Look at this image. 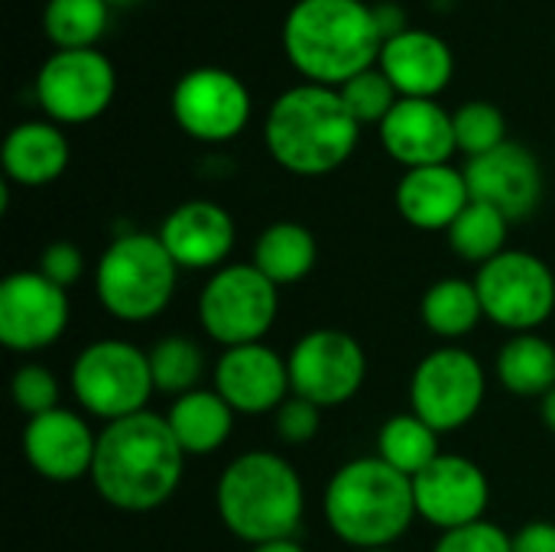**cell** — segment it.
Returning a JSON list of instances; mask_svg holds the SVG:
<instances>
[{"instance_id": "obj_26", "label": "cell", "mask_w": 555, "mask_h": 552, "mask_svg": "<svg viewBox=\"0 0 555 552\" xmlns=\"http://www.w3.org/2000/svg\"><path fill=\"white\" fill-rule=\"evenodd\" d=\"M498 381L514 397L543 400L555 387V345L537 332L514 335L498 355Z\"/></svg>"}, {"instance_id": "obj_20", "label": "cell", "mask_w": 555, "mask_h": 552, "mask_svg": "<svg viewBox=\"0 0 555 552\" xmlns=\"http://www.w3.org/2000/svg\"><path fill=\"white\" fill-rule=\"evenodd\" d=\"M234 218L208 198L176 205L159 228V241L179 270H221L234 251Z\"/></svg>"}, {"instance_id": "obj_38", "label": "cell", "mask_w": 555, "mask_h": 552, "mask_svg": "<svg viewBox=\"0 0 555 552\" xmlns=\"http://www.w3.org/2000/svg\"><path fill=\"white\" fill-rule=\"evenodd\" d=\"M511 540H514V552H555V524L530 521Z\"/></svg>"}, {"instance_id": "obj_37", "label": "cell", "mask_w": 555, "mask_h": 552, "mask_svg": "<svg viewBox=\"0 0 555 552\" xmlns=\"http://www.w3.org/2000/svg\"><path fill=\"white\" fill-rule=\"evenodd\" d=\"M39 273L46 280H52L55 286L68 290L81 280L85 273V254L78 251V244L72 241H52L49 247H42L39 254Z\"/></svg>"}, {"instance_id": "obj_42", "label": "cell", "mask_w": 555, "mask_h": 552, "mask_svg": "<svg viewBox=\"0 0 555 552\" xmlns=\"http://www.w3.org/2000/svg\"><path fill=\"white\" fill-rule=\"evenodd\" d=\"M364 552H393V550H390V547H387V550H364Z\"/></svg>"}, {"instance_id": "obj_7", "label": "cell", "mask_w": 555, "mask_h": 552, "mask_svg": "<svg viewBox=\"0 0 555 552\" xmlns=\"http://www.w3.org/2000/svg\"><path fill=\"white\" fill-rule=\"evenodd\" d=\"M280 312V286L254 264H224L198 296V322L221 348L257 345L273 329Z\"/></svg>"}, {"instance_id": "obj_29", "label": "cell", "mask_w": 555, "mask_h": 552, "mask_svg": "<svg viewBox=\"0 0 555 552\" xmlns=\"http://www.w3.org/2000/svg\"><path fill=\"white\" fill-rule=\"evenodd\" d=\"M507 231H511V221L498 208H491L485 202H468V208L449 228V247L462 260L485 267L488 260L504 254Z\"/></svg>"}, {"instance_id": "obj_27", "label": "cell", "mask_w": 555, "mask_h": 552, "mask_svg": "<svg viewBox=\"0 0 555 552\" xmlns=\"http://www.w3.org/2000/svg\"><path fill=\"white\" fill-rule=\"evenodd\" d=\"M420 312L426 329L439 338H465L485 319V306L475 280H462V277L436 280L426 290Z\"/></svg>"}, {"instance_id": "obj_14", "label": "cell", "mask_w": 555, "mask_h": 552, "mask_svg": "<svg viewBox=\"0 0 555 552\" xmlns=\"http://www.w3.org/2000/svg\"><path fill=\"white\" fill-rule=\"evenodd\" d=\"M176 124L202 143L234 140L250 120V94L224 68H192L172 88Z\"/></svg>"}, {"instance_id": "obj_22", "label": "cell", "mask_w": 555, "mask_h": 552, "mask_svg": "<svg viewBox=\"0 0 555 552\" xmlns=\"http://www.w3.org/2000/svg\"><path fill=\"white\" fill-rule=\"evenodd\" d=\"M468 202L472 192L465 172L449 163L406 169L397 185V208L420 231H449Z\"/></svg>"}, {"instance_id": "obj_11", "label": "cell", "mask_w": 555, "mask_h": 552, "mask_svg": "<svg viewBox=\"0 0 555 552\" xmlns=\"http://www.w3.org/2000/svg\"><path fill=\"white\" fill-rule=\"evenodd\" d=\"M289 387L315 407H341L358 397L367 377V355L361 342L341 329L306 332L289 358Z\"/></svg>"}, {"instance_id": "obj_23", "label": "cell", "mask_w": 555, "mask_h": 552, "mask_svg": "<svg viewBox=\"0 0 555 552\" xmlns=\"http://www.w3.org/2000/svg\"><path fill=\"white\" fill-rule=\"evenodd\" d=\"M3 176L16 185H49L68 166V140L49 120L16 124L0 150Z\"/></svg>"}, {"instance_id": "obj_33", "label": "cell", "mask_w": 555, "mask_h": 552, "mask_svg": "<svg viewBox=\"0 0 555 552\" xmlns=\"http://www.w3.org/2000/svg\"><path fill=\"white\" fill-rule=\"evenodd\" d=\"M341 98L348 104V111L354 114V120L364 127V124H384V117L393 111V104L400 101L397 88L390 85V78L380 72V68H367L361 75H354L351 81H345L341 88Z\"/></svg>"}, {"instance_id": "obj_36", "label": "cell", "mask_w": 555, "mask_h": 552, "mask_svg": "<svg viewBox=\"0 0 555 552\" xmlns=\"http://www.w3.org/2000/svg\"><path fill=\"white\" fill-rule=\"evenodd\" d=\"M433 552H514V540L498 524L478 521L459 530H446Z\"/></svg>"}, {"instance_id": "obj_3", "label": "cell", "mask_w": 555, "mask_h": 552, "mask_svg": "<svg viewBox=\"0 0 555 552\" xmlns=\"http://www.w3.org/2000/svg\"><path fill=\"white\" fill-rule=\"evenodd\" d=\"M358 133L361 124L341 91L312 81L283 91L263 124L270 156L293 176L335 172L354 153Z\"/></svg>"}, {"instance_id": "obj_34", "label": "cell", "mask_w": 555, "mask_h": 552, "mask_svg": "<svg viewBox=\"0 0 555 552\" xmlns=\"http://www.w3.org/2000/svg\"><path fill=\"white\" fill-rule=\"evenodd\" d=\"M10 397L16 403L20 413H26L29 420L33 416H42L49 410L59 407V381L49 368L42 364H26L13 374L10 381Z\"/></svg>"}, {"instance_id": "obj_32", "label": "cell", "mask_w": 555, "mask_h": 552, "mask_svg": "<svg viewBox=\"0 0 555 552\" xmlns=\"http://www.w3.org/2000/svg\"><path fill=\"white\" fill-rule=\"evenodd\" d=\"M455 124V146L475 159L485 156L491 150H498L501 143H507V124L501 107L488 104V101H468L452 114Z\"/></svg>"}, {"instance_id": "obj_8", "label": "cell", "mask_w": 555, "mask_h": 552, "mask_svg": "<svg viewBox=\"0 0 555 552\" xmlns=\"http://www.w3.org/2000/svg\"><path fill=\"white\" fill-rule=\"evenodd\" d=\"M72 394L85 413L107 423L143 413L156 394L150 355L120 338L91 342L72 364Z\"/></svg>"}, {"instance_id": "obj_28", "label": "cell", "mask_w": 555, "mask_h": 552, "mask_svg": "<svg viewBox=\"0 0 555 552\" xmlns=\"http://www.w3.org/2000/svg\"><path fill=\"white\" fill-rule=\"evenodd\" d=\"M377 455L397 472H403L406 478H416L442 455L439 433L426 420H420L413 410L397 413L377 433Z\"/></svg>"}, {"instance_id": "obj_15", "label": "cell", "mask_w": 555, "mask_h": 552, "mask_svg": "<svg viewBox=\"0 0 555 552\" xmlns=\"http://www.w3.org/2000/svg\"><path fill=\"white\" fill-rule=\"evenodd\" d=\"M413 495H416V514L446 534L485 521L491 485L481 465H475L465 455L442 452L426 472L413 478Z\"/></svg>"}, {"instance_id": "obj_1", "label": "cell", "mask_w": 555, "mask_h": 552, "mask_svg": "<svg viewBox=\"0 0 555 552\" xmlns=\"http://www.w3.org/2000/svg\"><path fill=\"white\" fill-rule=\"evenodd\" d=\"M182 472L185 452L166 416L143 410L107 423L98 436L91 482L104 504L117 511L146 514L163 508L176 495Z\"/></svg>"}, {"instance_id": "obj_17", "label": "cell", "mask_w": 555, "mask_h": 552, "mask_svg": "<svg viewBox=\"0 0 555 552\" xmlns=\"http://www.w3.org/2000/svg\"><path fill=\"white\" fill-rule=\"evenodd\" d=\"M215 390L228 400L234 413H276L293 394L289 364L263 342L224 348L215 364Z\"/></svg>"}, {"instance_id": "obj_13", "label": "cell", "mask_w": 555, "mask_h": 552, "mask_svg": "<svg viewBox=\"0 0 555 552\" xmlns=\"http://www.w3.org/2000/svg\"><path fill=\"white\" fill-rule=\"evenodd\" d=\"M68 329V290L39 270L10 273L0 283V342L16 355H33L62 338Z\"/></svg>"}, {"instance_id": "obj_10", "label": "cell", "mask_w": 555, "mask_h": 552, "mask_svg": "<svg viewBox=\"0 0 555 552\" xmlns=\"http://www.w3.org/2000/svg\"><path fill=\"white\" fill-rule=\"evenodd\" d=\"M488 377L481 361L455 345L426 355L410 381V407L439 436L468 426L485 403Z\"/></svg>"}, {"instance_id": "obj_40", "label": "cell", "mask_w": 555, "mask_h": 552, "mask_svg": "<svg viewBox=\"0 0 555 552\" xmlns=\"http://www.w3.org/2000/svg\"><path fill=\"white\" fill-rule=\"evenodd\" d=\"M250 552H306L293 537L289 540H273V543H260V547H254Z\"/></svg>"}, {"instance_id": "obj_24", "label": "cell", "mask_w": 555, "mask_h": 552, "mask_svg": "<svg viewBox=\"0 0 555 552\" xmlns=\"http://www.w3.org/2000/svg\"><path fill=\"white\" fill-rule=\"evenodd\" d=\"M234 410L218 390H192L172 400L166 423L182 446L185 455H211L218 452L234 433Z\"/></svg>"}, {"instance_id": "obj_12", "label": "cell", "mask_w": 555, "mask_h": 552, "mask_svg": "<svg viewBox=\"0 0 555 552\" xmlns=\"http://www.w3.org/2000/svg\"><path fill=\"white\" fill-rule=\"evenodd\" d=\"M114 65L98 49H55L39 75L36 98L55 124H88L114 101Z\"/></svg>"}, {"instance_id": "obj_6", "label": "cell", "mask_w": 555, "mask_h": 552, "mask_svg": "<svg viewBox=\"0 0 555 552\" xmlns=\"http://www.w3.org/2000/svg\"><path fill=\"white\" fill-rule=\"evenodd\" d=\"M179 267L159 234L127 231L114 238L94 267L98 303L120 322L140 325L156 319L176 293Z\"/></svg>"}, {"instance_id": "obj_21", "label": "cell", "mask_w": 555, "mask_h": 552, "mask_svg": "<svg viewBox=\"0 0 555 552\" xmlns=\"http://www.w3.org/2000/svg\"><path fill=\"white\" fill-rule=\"evenodd\" d=\"M377 62L400 98H436L455 72L452 49L426 29H403L387 39Z\"/></svg>"}, {"instance_id": "obj_4", "label": "cell", "mask_w": 555, "mask_h": 552, "mask_svg": "<svg viewBox=\"0 0 555 552\" xmlns=\"http://www.w3.org/2000/svg\"><path fill=\"white\" fill-rule=\"evenodd\" d=\"M328 530L358 550H387L413 524V478L387 465L380 455L341 465L322 498Z\"/></svg>"}, {"instance_id": "obj_2", "label": "cell", "mask_w": 555, "mask_h": 552, "mask_svg": "<svg viewBox=\"0 0 555 552\" xmlns=\"http://www.w3.org/2000/svg\"><path fill=\"white\" fill-rule=\"evenodd\" d=\"M283 49L312 85L341 88L374 68L384 36L364 0H299L283 23Z\"/></svg>"}, {"instance_id": "obj_25", "label": "cell", "mask_w": 555, "mask_h": 552, "mask_svg": "<svg viewBox=\"0 0 555 552\" xmlns=\"http://www.w3.org/2000/svg\"><path fill=\"white\" fill-rule=\"evenodd\" d=\"M319 260L315 238L299 221H276L270 224L254 244V267L276 286H293L312 273Z\"/></svg>"}, {"instance_id": "obj_9", "label": "cell", "mask_w": 555, "mask_h": 552, "mask_svg": "<svg viewBox=\"0 0 555 552\" xmlns=\"http://www.w3.org/2000/svg\"><path fill=\"white\" fill-rule=\"evenodd\" d=\"M485 319L524 335L537 332L555 312V273L530 251H504L478 267L475 277Z\"/></svg>"}, {"instance_id": "obj_19", "label": "cell", "mask_w": 555, "mask_h": 552, "mask_svg": "<svg viewBox=\"0 0 555 552\" xmlns=\"http://www.w3.org/2000/svg\"><path fill=\"white\" fill-rule=\"evenodd\" d=\"M380 143L406 169L442 166L459 150L452 114L436 98H400L380 124Z\"/></svg>"}, {"instance_id": "obj_30", "label": "cell", "mask_w": 555, "mask_h": 552, "mask_svg": "<svg viewBox=\"0 0 555 552\" xmlns=\"http://www.w3.org/2000/svg\"><path fill=\"white\" fill-rule=\"evenodd\" d=\"M150 374L153 387L166 397H185L198 390V381L205 374V355L202 348L185 335H166L150 351Z\"/></svg>"}, {"instance_id": "obj_5", "label": "cell", "mask_w": 555, "mask_h": 552, "mask_svg": "<svg viewBox=\"0 0 555 552\" xmlns=\"http://www.w3.org/2000/svg\"><path fill=\"white\" fill-rule=\"evenodd\" d=\"M218 517L228 534L260 547L289 540L306 514L299 472L276 452H244L218 478Z\"/></svg>"}, {"instance_id": "obj_35", "label": "cell", "mask_w": 555, "mask_h": 552, "mask_svg": "<svg viewBox=\"0 0 555 552\" xmlns=\"http://www.w3.org/2000/svg\"><path fill=\"white\" fill-rule=\"evenodd\" d=\"M273 429H276V439L286 442V446H306L319 436L322 429V407L289 394V400L273 413Z\"/></svg>"}, {"instance_id": "obj_31", "label": "cell", "mask_w": 555, "mask_h": 552, "mask_svg": "<svg viewBox=\"0 0 555 552\" xmlns=\"http://www.w3.org/2000/svg\"><path fill=\"white\" fill-rule=\"evenodd\" d=\"M42 29L55 49H94L107 29L104 0H49L42 10Z\"/></svg>"}, {"instance_id": "obj_39", "label": "cell", "mask_w": 555, "mask_h": 552, "mask_svg": "<svg viewBox=\"0 0 555 552\" xmlns=\"http://www.w3.org/2000/svg\"><path fill=\"white\" fill-rule=\"evenodd\" d=\"M540 416H543V426L555 433V387L540 400Z\"/></svg>"}, {"instance_id": "obj_41", "label": "cell", "mask_w": 555, "mask_h": 552, "mask_svg": "<svg viewBox=\"0 0 555 552\" xmlns=\"http://www.w3.org/2000/svg\"><path fill=\"white\" fill-rule=\"evenodd\" d=\"M107 7H130V3H140V0H104Z\"/></svg>"}, {"instance_id": "obj_16", "label": "cell", "mask_w": 555, "mask_h": 552, "mask_svg": "<svg viewBox=\"0 0 555 552\" xmlns=\"http://www.w3.org/2000/svg\"><path fill=\"white\" fill-rule=\"evenodd\" d=\"M472 202L498 208L507 221L530 218L543 202V169L537 156L520 143H501L498 150L468 159L462 169Z\"/></svg>"}, {"instance_id": "obj_18", "label": "cell", "mask_w": 555, "mask_h": 552, "mask_svg": "<svg viewBox=\"0 0 555 552\" xmlns=\"http://www.w3.org/2000/svg\"><path fill=\"white\" fill-rule=\"evenodd\" d=\"M94 449H98V436L88 429V423L78 413L65 407L33 416L23 429L26 462L39 478L55 485H68L85 475L91 478Z\"/></svg>"}]
</instances>
